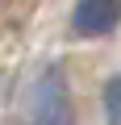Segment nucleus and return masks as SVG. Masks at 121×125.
<instances>
[{"label": "nucleus", "mask_w": 121, "mask_h": 125, "mask_svg": "<svg viewBox=\"0 0 121 125\" xmlns=\"http://www.w3.org/2000/svg\"><path fill=\"white\" fill-rule=\"evenodd\" d=\"M104 121L109 125H121V75H113L104 83Z\"/></svg>", "instance_id": "obj_3"}, {"label": "nucleus", "mask_w": 121, "mask_h": 125, "mask_svg": "<svg viewBox=\"0 0 121 125\" xmlns=\"http://www.w3.org/2000/svg\"><path fill=\"white\" fill-rule=\"evenodd\" d=\"M121 21V0H79L75 13H71V29L79 38H100L113 33Z\"/></svg>", "instance_id": "obj_2"}, {"label": "nucleus", "mask_w": 121, "mask_h": 125, "mask_svg": "<svg viewBox=\"0 0 121 125\" xmlns=\"http://www.w3.org/2000/svg\"><path fill=\"white\" fill-rule=\"evenodd\" d=\"M75 108H71V92L58 67H42L25 92V125H71Z\"/></svg>", "instance_id": "obj_1"}]
</instances>
